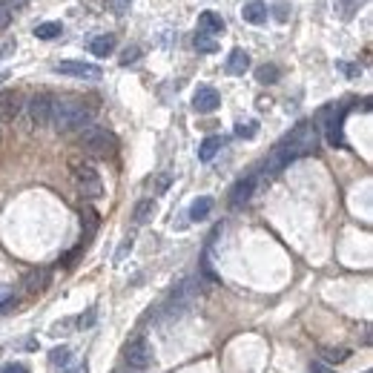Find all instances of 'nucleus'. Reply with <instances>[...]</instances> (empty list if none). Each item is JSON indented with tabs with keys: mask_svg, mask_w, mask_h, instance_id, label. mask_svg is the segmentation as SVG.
Here are the masks:
<instances>
[{
	"mask_svg": "<svg viewBox=\"0 0 373 373\" xmlns=\"http://www.w3.org/2000/svg\"><path fill=\"white\" fill-rule=\"evenodd\" d=\"M95 109L84 98H55L52 104V126L58 133H75V129H87L92 124Z\"/></svg>",
	"mask_w": 373,
	"mask_h": 373,
	"instance_id": "f257e3e1",
	"label": "nucleus"
},
{
	"mask_svg": "<svg viewBox=\"0 0 373 373\" xmlns=\"http://www.w3.org/2000/svg\"><path fill=\"white\" fill-rule=\"evenodd\" d=\"M275 147H279L290 161H296L302 155H310L319 147V126L313 121H302L290 129V135H284Z\"/></svg>",
	"mask_w": 373,
	"mask_h": 373,
	"instance_id": "f03ea898",
	"label": "nucleus"
},
{
	"mask_svg": "<svg viewBox=\"0 0 373 373\" xmlns=\"http://www.w3.org/2000/svg\"><path fill=\"white\" fill-rule=\"evenodd\" d=\"M80 150L92 158H112L118 152V138L104 126H87L80 135Z\"/></svg>",
	"mask_w": 373,
	"mask_h": 373,
	"instance_id": "7ed1b4c3",
	"label": "nucleus"
},
{
	"mask_svg": "<svg viewBox=\"0 0 373 373\" xmlns=\"http://www.w3.org/2000/svg\"><path fill=\"white\" fill-rule=\"evenodd\" d=\"M72 172H75V184H78V190H80V196H84V199H101L104 196V181H101V175H98V170H95V167L75 164Z\"/></svg>",
	"mask_w": 373,
	"mask_h": 373,
	"instance_id": "20e7f679",
	"label": "nucleus"
},
{
	"mask_svg": "<svg viewBox=\"0 0 373 373\" xmlns=\"http://www.w3.org/2000/svg\"><path fill=\"white\" fill-rule=\"evenodd\" d=\"M124 359H126L129 368L147 370V368H152V362H155V350H152V345L147 342V339L138 336V339H133V342L124 348Z\"/></svg>",
	"mask_w": 373,
	"mask_h": 373,
	"instance_id": "39448f33",
	"label": "nucleus"
},
{
	"mask_svg": "<svg viewBox=\"0 0 373 373\" xmlns=\"http://www.w3.org/2000/svg\"><path fill=\"white\" fill-rule=\"evenodd\" d=\"M342 118H345V106H324L319 112V121L328 133V141L330 147H342L345 138H342Z\"/></svg>",
	"mask_w": 373,
	"mask_h": 373,
	"instance_id": "423d86ee",
	"label": "nucleus"
},
{
	"mask_svg": "<svg viewBox=\"0 0 373 373\" xmlns=\"http://www.w3.org/2000/svg\"><path fill=\"white\" fill-rule=\"evenodd\" d=\"M55 72L67 75V78H84V80H98L104 75L101 67L87 63V60H60V63H55Z\"/></svg>",
	"mask_w": 373,
	"mask_h": 373,
	"instance_id": "0eeeda50",
	"label": "nucleus"
},
{
	"mask_svg": "<svg viewBox=\"0 0 373 373\" xmlns=\"http://www.w3.org/2000/svg\"><path fill=\"white\" fill-rule=\"evenodd\" d=\"M52 104H55V98L52 95H46V92H41V95H35L29 104H26V112H29V121L35 124V126H46L52 121Z\"/></svg>",
	"mask_w": 373,
	"mask_h": 373,
	"instance_id": "6e6552de",
	"label": "nucleus"
},
{
	"mask_svg": "<svg viewBox=\"0 0 373 373\" xmlns=\"http://www.w3.org/2000/svg\"><path fill=\"white\" fill-rule=\"evenodd\" d=\"M196 279H187L184 284H178V290H172V296L167 299V304H164V313L167 316H178L184 310V307L192 302V296H196Z\"/></svg>",
	"mask_w": 373,
	"mask_h": 373,
	"instance_id": "1a4fd4ad",
	"label": "nucleus"
},
{
	"mask_svg": "<svg viewBox=\"0 0 373 373\" xmlns=\"http://www.w3.org/2000/svg\"><path fill=\"white\" fill-rule=\"evenodd\" d=\"M256 184H258V175H245V178H238V181L233 184L230 190V207H245L250 199H253V192H256Z\"/></svg>",
	"mask_w": 373,
	"mask_h": 373,
	"instance_id": "9d476101",
	"label": "nucleus"
},
{
	"mask_svg": "<svg viewBox=\"0 0 373 373\" xmlns=\"http://www.w3.org/2000/svg\"><path fill=\"white\" fill-rule=\"evenodd\" d=\"M221 106V95L213 89V87H199L196 95H192V109L201 112V115H210Z\"/></svg>",
	"mask_w": 373,
	"mask_h": 373,
	"instance_id": "9b49d317",
	"label": "nucleus"
},
{
	"mask_svg": "<svg viewBox=\"0 0 373 373\" xmlns=\"http://www.w3.org/2000/svg\"><path fill=\"white\" fill-rule=\"evenodd\" d=\"M49 282H52V273L46 270V267H35V270L26 273L23 287L29 290V293H43V290L49 287Z\"/></svg>",
	"mask_w": 373,
	"mask_h": 373,
	"instance_id": "f8f14e48",
	"label": "nucleus"
},
{
	"mask_svg": "<svg viewBox=\"0 0 373 373\" xmlns=\"http://www.w3.org/2000/svg\"><path fill=\"white\" fill-rule=\"evenodd\" d=\"M23 109L21 92H0V121H12Z\"/></svg>",
	"mask_w": 373,
	"mask_h": 373,
	"instance_id": "ddd939ff",
	"label": "nucleus"
},
{
	"mask_svg": "<svg viewBox=\"0 0 373 373\" xmlns=\"http://www.w3.org/2000/svg\"><path fill=\"white\" fill-rule=\"evenodd\" d=\"M224 69H227V75H245L250 69V55L245 49H233L230 55H227Z\"/></svg>",
	"mask_w": 373,
	"mask_h": 373,
	"instance_id": "4468645a",
	"label": "nucleus"
},
{
	"mask_svg": "<svg viewBox=\"0 0 373 373\" xmlns=\"http://www.w3.org/2000/svg\"><path fill=\"white\" fill-rule=\"evenodd\" d=\"M267 14H270V9H267V3H262V0H250V3H245V9H241V18L253 26L264 23Z\"/></svg>",
	"mask_w": 373,
	"mask_h": 373,
	"instance_id": "2eb2a0df",
	"label": "nucleus"
},
{
	"mask_svg": "<svg viewBox=\"0 0 373 373\" xmlns=\"http://www.w3.org/2000/svg\"><path fill=\"white\" fill-rule=\"evenodd\" d=\"M199 26H201V32L204 35H221V32L227 29V23H224V18L221 14H216V12H201L199 14Z\"/></svg>",
	"mask_w": 373,
	"mask_h": 373,
	"instance_id": "dca6fc26",
	"label": "nucleus"
},
{
	"mask_svg": "<svg viewBox=\"0 0 373 373\" xmlns=\"http://www.w3.org/2000/svg\"><path fill=\"white\" fill-rule=\"evenodd\" d=\"M224 147V141L218 138V135H210V138H204L201 141V147H199V161H204V164H207V161H213L216 155H218V150Z\"/></svg>",
	"mask_w": 373,
	"mask_h": 373,
	"instance_id": "f3484780",
	"label": "nucleus"
},
{
	"mask_svg": "<svg viewBox=\"0 0 373 373\" xmlns=\"http://www.w3.org/2000/svg\"><path fill=\"white\" fill-rule=\"evenodd\" d=\"M112 49H115V35H98V38H92V43H89V52L98 55V58L112 55Z\"/></svg>",
	"mask_w": 373,
	"mask_h": 373,
	"instance_id": "a211bd4d",
	"label": "nucleus"
},
{
	"mask_svg": "<svg viewBox=\"0 0 373 373\" xmlns=\"http://www.w3.org/2000/svg\"><path fill=\"white\" fill-rule=\"evenodd\" d=\"M210 213H213V199H210V196L196 199V201H192V207H190V218L192 221H204Z\"/></svg>",
	"mask_w": 373,
	"mask_h": 373,
	"instance_id": "6ab92c4d",
	"label": "nucleus"
},
{
	"mask_svg": "<svg viewBox=\"0 0 373 373\" xmlns=\"http://www.w3.org/2000/svg\"><path fill=\"white\" fill-rule=\"evenodd\" d=\"M152 216H155V201H152V199H144V201H138V204H135V210H133V218H135V224H147Z\"/></svg>",
	"mask_w": 373,
	"mask_h": 373,
	"instance_id": "aec40b11",
	"label": "nucleus"
},
{
	"mask_svg": "<svg viewBox=\"0 0 373 373\" xmlns=\"http://www.w3.org/2000/svg\"><path fill=\"white\" fill-rule=\"evenodd\" d=\"M60 32H63V26H60L58 21L38 23V26H35V38H38V41H55V38H60Z\"/></svg>",
	"mask_w": 373,
	"mask_h": 373,
	"instance_id": "412c9836",
	"label": "nucleus"
},
{
	"mask_svg": "<svg viewBox=\"0 0 373 373\" xmlns=\"http://www.w3.org/2000/svg\"><path fill=\"white\" fill-rule=\"evenodd\" d=\"M192 46H196L199 52H204V55L218 52V41H216L213 35H204V32H196V38H192Z\"/></svg>",
	"mask_w": 373,
	"mask_h": 373,
	"instance_id": "4be33fe9",
	"label": "nucleus"
},
{
	"mask_svg": "<svg viewBox=\"0 0 373 373\" xmlns=\"http://www.w3.org/2000/svg\"><path fill=\"white\" fill-rule=\"evenodd\" d=\"M49 362H52V368H60V370H69V365H72V350H69L67 345H60V348H55V350L49 353Z\"/></svg>",
	"mask_w": 373,
	"mask_h": 373,
	"instance_id": "5701e85b",
	"label": "nucleus"
},
{
	"mask_svg": "<svg viewBox=\"0 0 373 373\" xmlns=\"http://www.w3.org/2000/svg\"><path fill=\"white\" fill-rule=\"evenodd\" d=\"M279 78H282V69L275 67V63H264V67L256 69V80H258V84H275Z\"/></svg>",
	"mask_w": 373,
	"mask_h": 373,
	"instance_id": "b1692460",
	"label": "nucleus"
},
{
	"mask_svg": "<svg viewBox=\"0 0 373 373\" xmlns=\"http://www.w3.org/2000/svg\"><path fill=\"white\" fill-rule=\"evenodd\" d=\"M321 356H324V362H345L348 356H350V350L348 348H321Z\"/></svg>",
	"mask_w": 373,
	"mask_h": 373,
	"instance_id": "393cba45",
	"label": "nucleus"
},
{
	"mask_svg": "<svg viewBox=\"0 0 373 373\" xmlns=\"http://www.w3.org/2000/svg\"><path fill=\"white\" fill-rule=\"evenodd\" d=\"M14 304H18V299H14V290H12V287H6V284H0V313L12 310Z\"/></svg>",
	"mask_w": 373,
	"mask_h": 373,
	"instance_id": "a878e982",
	"label": "nucleus"
},
{
	"mask_svg": "<svg viewBox=\"0 0 373 373\" xmlns=\"http://www.w3.org/2000/svg\"><path fill=\"white\" fill-rule=\"evenodd\" d=\"M256 133H258V124H256V121H241V124H236V135H238V138H256Z\"/></svg>",
	"mask_w": 373,
	"mask_h": 373,
	"instance_id": "bb28decb",
	"label": "nucleus"
},
{
	"mask_svg": "<svg viewBox=\"0 0 373 373\" xmlns=\"http://www.w3.org/2000/svg\"><path fill=\"white\" fill-rule=\"evenodd\" d=\"M141 58V49H138V46H129V49H124V55H121V63H124V67H129V63H135Z\"/></svg>",
	"mask_w": 373,
	"mask_h": 373,
	"instance_id": "cd10ccee",
	"label": "nucleus"
},
{
	"mask_svg": "<svg viewBox=\"0 0 373 373\" xmlns=\"http://www.w3.org/2000/svg\"><path fill=\"white\" fill-rule=\"evenodd\" d=\"M14 49H18V43H14V41H6L3 46H0V60L12 58V55H14Z\"/></svg>",
	"mask_w": 373,
	"mask_h": 373,
	"instance_id": "c85d7f7f",
	"label": "nucleus"
},
{
	"mask_svg": "<svg viewBox=\"0 0 373 373\" xmlns=\"http://www.w3.org/2000/svg\"><path fill=\"white\" fill-rule=\"evenodd\" d=\"M9 21H12V9L0 3V32H3V29L9 26Z\"/></svg>",
	"mask_w": 373,
	"mask_h": 373,
	"instance_id": "c756f323",
	"label": "nucleus"
},
{
	"mask_svg": "<svg viewBox=\"0 0 373 373\" xmlns=\"http://www.w3.org/2000/svg\"><path fill=\"white\" fill-rule=\"evenodd\" d=\"M0 373H29V368L26 365H6Z\"/></svg>",
	"mask_w": 373,
	"mask_h": 373,
	"instance_id": "7c9ffc66",
	"label": "nucleus"
},
{
	"mask_svg": "<svg viewBox=\"0 0 373 373\" xmlns=\"http://www.w3.org/2000/svg\"><path fill=\"white\" fill-rule=\"evenodd\" d=\"M126 250H133V236H129V238L124 241V245H121V250H118V256H115V258H118V262H121V258L126 256Z\"/></svg>",
	"mask_w": 373,
	"mask_h": 373,
	"instance_id": "2f4dec72",
	"label": "nucleus"
},
{
	"mask_svg": "<svg viewBox=\"0 0 373 373\" xmlns=\"http://www.w3.org/2000/svg\"><path fill=\"white\" fill-rule=\"evenodd\" d=\"M129 3H133V0H115V14H124L129 9Z\"/></svg>",
	"mask_w": 373,
	"mask_h": 373,
	"instance_id": "473e14b6",
	"label": "nucleus"
},
{
	"mask_svg": "<svg viewBox=\"0 0 373 373\" xmlns=\"http://www.w3.org/2000/svg\"><path fill=\"white\" fill-rule=\"evenodd\" d=\"M339 69L348 72V75H359V67H350V63H339Z\"/></svg>",
	"mask_w": 373,
	"mask_h": 373,
	"instance_id": "72a5a7b5",
	"label": "nucleus"
},
{
	"mask_svg": "<svg viewBox=\"0 0 373 373\" xmlns=\"http://www.w3.org/2000/svg\"><path fill=\"white\" fill-rule=\"evenodd\" d=\"M170 187V175H161L158 178V190H167Z\"/></svg>",
	"mask_w": 373,
	"mask_h": 373,
	"instance_id": "f704fd0d",
	"label": "nucleus"
},
{
	"mask_svg": "<svg viewBox=\"0 0 373 373\" xmlns=\"http://www.w3.org/2000/svg\"><path fill=\"white\" fill-rule=\"evenodd\" d=\"M67 373H87V365H78L75 370H67Z\"/></svg>",
	"mask_w": 373,
	"mask_h": 373,
	"instance_id": "c9c22d12",
	"label": "nucleus"
},
{
	"mask_svg": "<svg viewBox=\"0 0 373 373\" xmlns=\"http://www.w3.org/2000/svg\"><path fill=\"white\" fill-rule=\"evenodd\" d=\"M9 78V72H0V84H3V80Z\"/></svg>",
	"mask_w": 373,
	"mask_h": 373,
	"instance_id": "e433bc0d",
	"label": "nucleus"
}]
</instances>
